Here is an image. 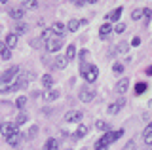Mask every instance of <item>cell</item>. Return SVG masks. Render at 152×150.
Wrapping results in <instances>:
<instances>
[{
  "instance_id": "3957f363",
  "label": "cell",
  "mask_w": 152,
  "mask_h": 150,
  "mask_svg": "<svg viewBox=\"0 0 152 150\" xmlns=\"http://www.w3.org/2000/svg\"><path fill=\"white\" fill-rule=\"evenodd\" d=\"M32 80V74L31 72H19L17 80H15V90H23V87H27V84Z\"/></svg>"
},
{
  "instance_id": "bcb514c9",
  "label": "cell",
  "mask_w": 152,
  "mask_h": 150,
  "mask_svg": "<svg viewBox=\"0 0 152 150\" xmlns=\"http://www.w3.org/2000/svg\"><path fill=\"white\" fill-rule=\"evenodd\" d=\"M69 150H70V148H69Z\"/></svg>"
},
{
  "instance_id": "d4e9b609",
  "label": "cell",
  "mask_w": 152,
  "mask_h": 150,
  "mask_svg": "<svg viewBox=\"0 0 152 150\" xmlns=\"http://www.w3.org/2000/svg\"><path fill=\"white\" fill-rule=\"evenodd\" d=\"M146 87H148V86H146L145 82H139V84H135V95H142V93L146 91Z\"/></svg>"
},
{
  "instance_id": "e0dca14e",
  "label": "cell",
  "mask_w": 152,
  "mask_h": 150,
  "mask_svg": "<svg viewBox=\"0 0 152 150\" xmlns=\"http://www.w3.org/2000/svg\"><path fill=\"white\" fill-rule=\"evenodd\" d=\"M120 15H122V8H116V10H112V12L107 15V23H108V21H118V19H120Z\"/></svg>"
},
{
  "instance_id": "ab89813d",
  "label": "cell",
  "mask_w": 152,
  "mask_h": 150,
  "mask_svg": "<svg viewBox=\"0 0 152 150\" xmlns=\"http://www.w3.org/2000/svg\"><path fill=\"white\" fill-rule=\"evenodd\" d=\"M86 57H88V51H86V50H84V51H80V59H82V61H84Z\"/></svg>"
},
{
  "instance_id": "6da1fadb",
  "label": "cell",
  "mask_w": 152,
  "mask_h": 150,
  "mask_svg": "<svg viewBox=\"0 0 152 150\" xmlns=\"http://www.w3.org/2000/svg\"><path fill=\"white\" fill-rule=\"evenodd\" d=\"M80 74H82V76L86 78V82L93 84L95 80H97V76H99V68H97V65L82 63V67H80Z\"/></svg>"
},
{
  "instance_id": "f1b7e54d",
  "label": "cell",
  "mask_w": 152,
  "mask_h": 150,
  "mask_svg": "<svg viewBox=\"0 0 152 150\" xmlns=\"http://www.w3.org/2000/svg\"><path fill=\"white\" fill-rule=\"evenodd\" d=\"M23 6H25L27 10H34V8L38 6V2H36V0H25V4H23Z\"/></svg>"
},
{
  "instance_id": "8992f818",
  "label": "cell",
  "mask_w": 152,
  "mask_h": 150,
  "mask_svg": "<svg viewBox=\"0 0 152 150\" xmlns=\"http://www.w3.org/2000/svg\"><path fill=\"white\" fill-rule=\"evenodd\" d=\"M63 120L69 122V124H80V120H82V112H80V110H69L63 116Z\"/></svg>"
},
{
  "instance_id": "74e56055",
  "label": "cell",
  "mask_w": 152,
  "mask_h": 150,
  "mask_svg": "<svg viewBox=\"0 0 152 150\" xmlns=\"http://www.w3.org/2000/svg\"><path fill=\"white\" fill-rule=\"evenodd\" d=\"M31 46H32V48H40L42 44H40V40H38V38H34V40L31 42Z\"/></svg>"
},
{
  "instance_id": "836d02e7",
  "label": "cell",
  "mask_w": 152,
  "mask_h": 150,
  "mask_svg": "<svg viewBox=\"0 0 152 150\" xmlns=\"http://www.w3.org/2000/svg\"><path fill=\"white\" fill-rule=\"evenodd\" d=\"M127 48H129V46H127L126 42H122V44L116 48V51H118V53H126V51H127Z\"/></svg>"
},
{
  "instance_id": "484cf974",
  "label": "cell",
  "mask_w": 152,
  "mask_h": 150,
  "mask_svg": "<svg viewBox=\"0 0 152 150\" xmlns=\"http://www.w3.org/2000/svg\"><path fill=\"white\" fill-rule=\"evenodd\" d=\"M95 125H97V129L104 131V133H107V131H110V125H108L107 122H103V120H99V122H97V124H95Z\"/></svg>"
},
{
  "instance_id": "f546056e",
  "label": "cell",
  "mask_w": 152,
  "mask_h": 150,
  "mask_svg": "<svg viewBox=\"0 0 152 150\" xmlns=\"http://www.w3.org/2000/svg\"><path fill=\"white\" fill-rule=\"evenodd\" d=\"M131 19L133 21H141L142 19V10H135V12L131 13Z\"/></svg>"
},
{
  "instance_id": "d6986e66",
  "label": "cell",
  "mask_w": 152,
  "mask_h": 150,
  "mask_svg": "<svg viewBox=\"0 0 152 150\" xmlns=\"http://www.w3.org/2000/svg\"><path fill=\"white\" fill-rule=\"evenodd\" d=\"M44 148L46 150H59V143H57V139H48Z\"/></svg>"
},
{
  "instance_id": "7a4b0ae2",
  "label": "cell",
  "mask_w": 152,
  "mask_h": 150,
  "mask_svg": "<svg viewBox=\"0 0 152 150\" xmlns=\"http://www.w3.org/2000/svg\"><path fill=\"white\" fill-rule=\"evenodd\" d=\"M124 135V129H118V131H107V133L103 135L101 137V141H99V143H103V144H110V143H114V141H118Z\"/></svg>"
},
{
  "instance_id": "5bb4252c",
  "label": "cell",
  "mask_w": 152,
  "mask_h": 150,
  "mask_svg": "<svg viewBox=\"0 0 152 150\" xmlns=\"http://www.w3.org/2000/svg\"><path fill=\"white\" fill-rule=\"evenodd\" d=\"M6 141H8V144H10V146H17V144L21 143V133H19V131H15V133H13L12 137H8Z\"/></svg>"
},
{
  "instance_id": "8fae6325",
  "label": "cell",
  "mask_w": 152,
  "mask_h": 150,
  "mask_svg": "<svg viewBox=\"0 0 152 150\" xmlns=\"http://www.w3.org/2000/svg\"><path fill=\"white\" fill-rule=\"evenodd\" d=\"M59 97H61V91H59V90H50V91L44 93V101H46V103H51V101L59 99Z\"/></svg>"
},
{
  "instance_id": "4316f807",
  "label": "cell",
  "mask_w": 152,
  "mask_h": 150,
  "mask_svg": "<svg viewBox=\"0 0 152 150\" xmlns=\"http://www.w3.org/2000/svg\"><path fill=\"white\" fill-rule=\"evenodd\" d=\"M27 29H28V27L25 25V23H19V25H15V34H17V36H19V34H25Z\"/></svg>"
},
{
  "instance_id": "4fadbf2b",
  "label": "cell",
  "mask_w": 152,
  "mask_h": 150,
  "mask_svg": "<svg viewBox=\"0 0 152 150\" xmlns=\"http://www.w3.org/2000/svg\"><path fill=\"white\" fill-rule=\"evenodd\" d=\"M142 141L146 146H152V125H146L145 133H142Z\"/></svg>"
},
{
  "instance_id": "603a6c76",
  "label": "cell",
  "mask_w": 152,
  "mask_h": 150,
  "mask_svg": "<svg viewBox=\"0 0 152 150\" xmlns=\"http://www.w3.org/2000/svg\"><path fill=\"white\" fill-rule=\"evenodd\" d=\"M80 25H82V23H80L78 19H70V21H69V25H66V31H70V32H76Z\"/></svg>"
},
{
  "instance_id": "1f68e13d",
  "label": "cell",
  "mask_w": 152,
  "mask_h": 150,
  "mask_svg": "<svg viewBox=\"0 0 152 150\" xmlns=\"http://www.w3.org/2000/svg\"><path fill=\"white\" fill-rule=\"evenodd\" d=\"M25 122H27V114H19L15 118V125H21V124H25Z\"/></svg>"
},
{
  "instance_id": "e575fe53",
  "label": "cell",
  "mask_w": 152,
  "mask_h": 150,
  "mask_svg": "<svg viewBox=\"0 0 152 150\" xmlns=\"http://www.w3.org/2000/svg\"><path fill=\"white\" fill-rule=\"evenodd\" d=\"M36 133H38V125H32L31 129H28V133H27V137H36Z\"/></svg>"
},
{
  "instance_id": "d590c367",
  "label": "cell",
  "mask_w": 152,
  "mask_h": 150,
  "mask_svg": "<svg viewBox=\"0 0 152 150\" xmlns=\"http://www.w3.org/2000/svg\"><path fill=\"white\" fill-rule=\"evenodd\" d=\"M133 148H135V143H133V141H129V143L124 146V150H133Z\"/></svg>"
},
{
  "instance_id": "277c9868",
  "label": "cell",
  "mask_w": 152,
  "mask_h": 150,
  "mask_svg": "<svg viewBox=\"0 0 152 150\" xmlns=\"http://www.w3.org/2000/svg\"><path fill=\"white\" fill-rule=\"evenodd\" d=\"M78 97H80V101H84V103H91V101L95 99V91L91 90V87L84 86V87H80Z\"/></svg>"
},
{
  "instance_id": "8d00e7d4",
  "label": "cell",
  "mask_w": 152,
  "mask_h": 150,
  "mask_svg": "<svg viewBox=\"0 0 152 150\" xmlns=\"http://www.w3.org/2000/svg\"><path fill=\"white\" fill-rule=\"evenodd\" d=\"M95 150H108V146H107V144H103V143H97Z\"/></svg>"
},
{
  "instance_id": "ee69618b",
  "label": "cell",
  "mask_w": 152,
  "mask_h": 150,
  "mask_svg": "<svg viewBox=\"0 0 152 150\" xmlns=\"http://www.w3.org/2000/svg\"><path fill=\"white\" fill-rule=\"evenodd\" d=\"M2 125H4V124H2V122H0V129H2Z\"/></svg>"
},
{
  "instance_id": "52a82bcc",
  "label": "cell",
  "mask_w": 152,
  "mask_h": 150,
  "mask_svg": "<svg viewBox=\"0 0 152 150\" xmlns=\"http://www.w3.org/2000/svg\"><path fill=\"white\" fill-rule=\"evenodd\" d=\"M15 131H17V125H15V122H13V124L10 122V124H4V125H2V129H0V133H2L4 137L8 139V137H12V135L15 133Z\"/></svg>"
},
{
  "instance_id": "60d3db41",
  "label": "cell",
  "mask_w": 152,
  "mask_h": 150,
  "mask_svg": "<svg viewBox=\"0 0 152 150\" xmlns=\"http://www.w3.org/2000/svg\"><path fill=\"white\" fill-rule=\"evenodd\" d=\"M146 74H148V76H152V67H150V68H146Z\"/></svg>"
},
{
  "instance_id": "d6a6232c",
  "label": "cell",
  "mask_w": 152,
  "mask_h": 150,
  "mask_svg": "<svg viewBox=\"0 0 152 150\" xmlns=\"http://www.w3.org/2000/svg\"><path fill=\"white\" fill-rule=\"evenodd\" d=\"M126 29H127V27H126V25H124V23H118V25H116V27H114V31H116V32H118V34H122V32H126Z\"/></svg>"
},
{
  "instance_id": "b9f144b4",
  "label": "cell",
  "mask_w": 152,
  "mask_h": 150,
  "mask_svg": "<svg viewBox=\"0 0 152 150\" xmlns=\"http://www.w3.org/2000/svg\"><path fill=\"white\" fill-rule=\"evenodd\" d=\"M88 4H95V2H99V0H86Z\"/></svg>"
},
{
  "instance_id": "30bf717a",
  "label": "cell",
  "mask_w": 152,
  "mask_h": 150,
  "mask_svg": "<svg viewBox=\"0 0 152 150\" xmlns=\"http://www.w3.org/2000/svg\"><path fill=\"white\" fill-rule=\"evenodd\" d=\"M127 87H129V80H127V78H122V80H118L116 87H114V91H116V93H126Z\"/></svg>"
},
{
  "instance_id": "7c38bea8",
  "label": "cell",
  "mask_w": 152,
  "mask_h": 150,
  "mask_svg": "<svg viewBox=\"0 0 152 150\" xmlns=\"http://www.w3.org/2000/svg\"><path fill=\"white\" fill-rule=\"evenodd\" d=\"M124 105H126V101H116V103H110V105H108V114H118V112H120V108H122V106Z\"/></svg>"
},
{
  "instance_id": "7bdbcfd3",
  "label": "cell",
  "mask_w": 152,
  "mask_h": 150,
  "mask_svg": "<svg viewBox=\"0 0 152 150\" xmlns=\"http://www.w3.org/2000/svg\"><path fill=\"white\" fill-rule=\"evenodd\" d=\"M0 2H2V4H6V2H8V0H0Z\"/></svg>"
},
{
  "instance_id": "ac0fdd59",
  "label": "cell",
  "mask_w": 152,
  "mask_h": 150,
  "mask_svg": "<svg viewBox=\"0 0 152 150\" xmlns=\"http://www.w3.org/2000/svg\"><path fill=\"white\" fill-rule=\"evenodd\" d=\"M76 139H84L86 135H88V127H86L84 124H78V127H76Z\"/></svg>"
},
{
  "instance_id": "ffe728a7",
  "label": "cell",
  "mask_w": 152,
  "mask_h": 150,
  "mask_svg": "<svg viewBox=\"0 0 152 150\" xmlns=\"http://www.w3.org/2000/svg\"><path fill=\"white\" fill-rule=\"evenodd\" d=\"M66 63H69V61H66V57H55V61H53V67L63 70V68L66 67Z\"/></svg>"
},
{
  "instance_id": "f35d334b",
  "label": "cell",
  "mask_w": 152,
  "mask_h": 150,
  "mask_svg": "<svg viewBox=\"0 0 152 150\" xmlns=\"http://www.w3.org/2000/svg\"><path fill=\"white\" fill-rule=\"evenodd\" d=\"M139 44H141V38H139V36H135V38L131 40V46H135V48H137Z\"/></svg>"
},
{
  "instance_id": "cb8c5ba5",
  "label": "cell",
  "mask_w": 152,
  "mask_h": 150,
  "mask_svg": "<svg viewBox=\"0 0 152 150\" xmlns=\"http://www.w3.org/2000/svg\"><path fill=\"white\" fill-rule=\"evenodd\" d=\"M42 84H44L46 90H51V86H53V78H51L50 74H44V76H42Z\"/></svg>"
},
{
  "instance_id": "9c48e42d",
  "label": "cell",
  "mask_w": 152,
  "mask_h": 150,
  "mask_svg": "<svg viewBox=\"0 0 152 150\" xmlns=\"http://www.w3.org/2000/svg\"><path fill=\"white\" fill-rule=\"evenodd\" d=\"M51 32H53L55 36H59V38H63V34L66 32V27L63 23H53V25H51Z\"/></svg>"
},
{
  "instance_id": "f6af8a7d",
  "label": "cell",
  "mask_w": 152,
  "mask_h": 150,
  "mask_svg": "<svg viewBox=\"0 0 152 150\" xmlns=\"http://www.w3.org/2000/svg\"><path fill=\"white\" fill-rule=\"evenodd\" d=\"M84 150H88V148H84Z\"/></svg>"
},
{
  "instance_id": "9a60e30c",
  "label": "cell",
  "mask_w": 152,
  "mask_h": 150,
  "mask_svg": "<svg viewBox=\"0 0 152 150\" xmlns=\"http://www.w3.org/2000/svg\"><path fill=\"white\" fill-rule=\"evenodd\" d=\"M110 32H112V27L108 25V23H103V25L99 27V34H101V38H107Z\"/></svg>"
},
{
  "instance_id": "4dcf8cb0",
  "label": "cell",
  "mask_w": 152,
  "mask_h": 150,
  "mask_svg": "<svg viewBox=\"0 0 152 150\" xmlns=\"http://www.w3.org/2000/svg\"><path fill=\"white\" fill-rule=\"evenodd\" d=\"M112 70H114V74H122V72H124V65H122V63H116V65L112 67Z\"/></svg>"
},
{
  "instance_id": "2e32d148",
  "label": "cell",
  "mask_w": 152,
  "mask_h": 150,
  "mask_svg": "<svg viewBox=\"0 0 152 150\" xmlns=\"http://www.w3.org/2000/svg\"><path fill=\"white\" fill-rule=\"evenodd\" d=\"M6 46L8 48H15L17 46V34L15 32H10V34L6 36Z\"/></svg>"
},
{
  "instance_id": "5b68a950",
  "label": "cell",
  "mask_w": 152,
  "mask_h": 150,
  "mask_svg": "<svg viewBox=\"0 0 152 150\" xmlns=\"http://www.w3.org/2000/svg\"><path fill=\"white\" fill-rule=\"evenodd\" d=\"M59 50H61V38H59V36L46 40V51H50V53H55V51H59Z\"/></svg>"
},
{
  "instance_id": "7402d4cb",
  "label": "cell",
  "mask_w": 152,
  "mask_h": 150,
  "mask_svg": "<svg viewBox=\"0 0 152 150\" xmlns=\"http://www.w3.org/2000/svg\"><path fill=\"white\" fill-rule=\"evenodd\" d=\"M65 57H66V61H72L76 57V46L74 44H70L69 48H66V55H65Z\"/></svg>"
},
{
  "instance_id": "83f0119b",
  "label": "cell",
  "mask_w": 152,
  "mask_h": 150,
  "mask_svg": "<svg viewBox=\"0 0 152 150\" xmlns=\"http://www.w3.org/2000/svg\"><path fill=\"white\" fill-rule=\"evenodd\" d=\"M25 105H27V97H17V101H15V106L19 110H23L25 108Z\"/></svg>"
},
{
  "instance_id": "ba28073f",
  "label": "cell",
  "mask_w": 152,
  "mask_h": 150,
  "mask_svg": "<svg viewBox=\"0 0 152 150\" xmlns=\"http://www.w3.org/2000/svg\"><path fill=\"white\" fill-rule=\"evenodd\" d=\"M0 59H4V61L12 59V48H8L6 42H0Z\"/></svg>"
},
{
  "instance_id": "44dd1931",
  "label": "cell",
  "mask_w": 152,
  "mask_h": 150,
  "mask_svg": "<svg viewBox=\"0 0 152 150\" xmlns=\"http://www.w3.org/2000/svg\"><path fill=\"white\" fill-rule=\"evenodd\" d=\"M8 13H10L12 19H21V17H23V10H21V8H12Z\"/></svg>"
}]
</instances>
